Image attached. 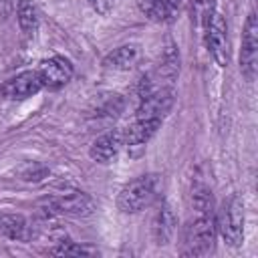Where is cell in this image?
I'll list each match as a JSON object with an SVG mask.
<instances>
[{
    "instance_id": "6",
    "label": "cell",
    "mask_w": 258,
    "mask_h": 258,
    "mask_svg": "<svg viewBox=\"0 0 258 258\" xmlns=\"http://www.w3.org/2000/svg\"><path fill=\"white\" fill-rule=\"evenodd\" d=\"M48 208L52 214H64V216H75V218H85L91 216L95 210L93 200L83 194V191H69L58 198L48 200Z\"/></svg>"
},
{
    "instance_id": "13",
    "label": "cell",
    "mask_w": 258,
    "mask_h": 258,
    "mask_svg": "<svg viewBox=\"0 0 258 258\" xmlns=\"http://www.w3.org/2000/svg\"><path fill=\"white\" fill-rule=\"evenodd\" d=\"M139 58V50L137 46L133 44H123L119 48H115L113 52H109L103 60V64L107 69H113V71H127L131 69Z\"/></svg>"
},
{
    "instance_id": "10",
    "label": "cell",
    "mask_w": 258,
    "mask_h": 258,
    "mask_svg": "<svg viewBox=\"0 0 258 258\" xmlns=\"http://www.w3.org/2000/svg\"><path fill=\"white\" fill-rule=\"evenodd\" d=\"M123 143H125V141H123V133H121V131H107V133L99 135V137L91 143L89 153H91V157H93L95 161L107 163L109 159H113V157L119 153V149H121Z\"/></svg>"
},
{
    "instance_id": "16",
    "label": "cell",
    "mask_w": 258,
    "mask_h": 258,
    "mask_svg": "<svg viewBox=\"0 0 258 258\" xmlns=\"http://www.w3.org/2000/svg\"><path fill=\"white\" fill-rule=\"evenodd\" d=\"M18 24L26 34H32L38 26V10L32 0H20L18 4Z\"/></svg>"
},
{
    "instance_id": "11",
    "label": "cell",
    "mask_w": 258,
    "mask_h": 258,
    "mask_svg": "<svg viewBox=\"0 0 258 258\" xmlns=\"http://www.w3.org/2000/svg\"><path fill=\"white\" fill-rule=\"evenodd\" d=\"M181 0H137L139 10L153 22H169L173 20Z\"/></svg>"
},
{
    "instance_id": "1",
    "label": "cell",
    "mask_w": 258,
    "mask_h": 258,
    "mask_svg": "<svg viewBox=\"0 0 258 258\" xmlns=\"http://www.w3.org/2000/svg\"><path fill=\"white\" fill-rule=\"evenodd\" d=\"M216 216L214 212H196L194 220L185 226L183 250L185 256H202L210 252L216 238Z\"/></svg>"
},
{
    "instance_id": "3",
    "label": "cell",
    "mask_w": 258,
    "mask_h": 258,
    "mask_svg": "<svg viewBox=\"0 0 258 258\" xmlns=\"http://www.w3.org/2000/svg\"><path fill=\"white\" fill-rule=\"evenodd\" d=\"M204 24V36H206V46L212 52L214 60L220 67H228L230 52H228V26L224 16L214 8L202 16Z\"/></svg>"
},
{
    "instance_id": "7",
    "label": "cell",
    "mask_w": 258,
    "mask_h": 258,
    "mask_svg": "<svg viewBox=\"0 0 258 258\" xmlns=\"http://www.w3.org/2000/svg\"><path fill=\"white\" fill-rule=\"evenodd\" d=\"M173 107V89H157L149 93L147 97H141V105L137 109V119H153V121H163V117L171 111Z\"/></svg>"
},
{
    "instance_id": "15",
    "label": "cell",
    "mask_w": 258,
    "mask_h": 258,
    "mask_svg": "<svg viewBox=\"0 0 258 258\" xmlns=\"http://www.w3.org/2000/svg\"><path fill=\"white\" fill-rule=\"evenodd\" d=\"M0 236L22 240L26 236V222L18 214H0Z\"/></svg>"
},
{
    "instance_id": "5",
    "label": "cell",
    "mask_w": 258,
    "mask_h": 258,
    "mask_svg": "<svg viewBox=\"0 0 258 258\" xmlns=\"http://www.w3.org/2000/svg\"><path fill=\"white\" fill-rule=\"evenodd\" d=\"M256 62H258V22H256V14L250 12L244 24L242 54H240V71L248 81H252L256 75Z\"/></svg>"
},
{
    "instance_id": "19",
    "label": "cell",
    "mask_w": 258,
    "mask_h": 258,
    "mask_svg": "<svg viewBox=\"0 0 258 258\" xmlns=\"http://www.w3.org/2000/svg\"><path fill=\"white\" fill-rule=\"evenodd\" d=\"M91 2V6L99 12V14H107L109 10H111V6H113V0H89Z\"/></svg>"
},
{
    "instance_id": "4",
    "label": "cell",
    "mask_w": 258,
    "mask_h": 258,
    "mask_svg": "<svg viewBox=\"0 0 258 258\" xmlns=\"http://www.w3.org/2000/svg\"><path fill=\"white\" fill-rule=\"evenodd\" d=\"M216 228L220 230V236L228 246H240L244 240V204L240 196H230L224 204L220 218L216 222Z\"/></svg>"
},
{
    "instance_id": "12",
    "label": "cell",
    "mask_w": 258,
    "mask_h": 258,
    "mask_svg": "<svg viewBox=\"0 0 258 258\" xmlns=\"http://www.w3.org/2000/svg\"><path fill=\"white\" fill-rule=\"evenodd\" d=\"M161 125V121H153V119H135L127 131L123 133V141L129 145V147H139V145H145L153 133L157 131V127Z\"/></svg>"
},
{
    "instance_id": "18",
    "label": "cell",
    "mask_w": 258,
    "mask_h": 258,
    "mask_svg": "<svg viewBox=\"0 0 258 258\" xmlns=\"http://www.w3.org/2000/svg\"><path fill=\"white\" fill-rule=\"evenodd\" d=\"M194 8H196L198 16L202 18L206 12H210V10L216 8V0H194Z\"/></svg>"
},
{
    "instance_id": "2",
    "label": "cell",
    "mask_w": 258,
    "mask_h": 258,
    "mask_svg": "<svg viewBox=\"0 0 258 258\" xmlns=\"http://www.w3.org/2000/svg\"><path fill=\"white\" fill-rule=\"evenodd\" d=\"M155 189H157L155 175H141L129 181L121 189L117 198V208L125 214H137L151 206V202L155 200Z\"/></svg>"
},
{
    "instance_id": "9",
    "label": "cell",
    "mask_w": 258,
    "mask_h": 258,
    "mask_svg": "<svg viewBox=\"0 0 258 258\" xmlns=\"http://www.w3.org/2000/svg\"><path fill=\"white\" fill-rule=\"evenodd\" d=\"M42 89L40 77L36 71H24L12 79H8L2 85V95L8 99H26L32 97L34 93H38Z\"/></svg>"
},
{
    "instance_id": "14",
    "label": "cell",
    "mask_w": 258,
    "mask_h": 258,
    "mask_svg": "<svg viewBox=\"0 0 258 258\" xmlns=\"http://www.w3.org/2000/svg\"><path fill=\"white\" fill-rule=\"evenodd\" d=\"M175 214L171 212L169 206H161V210L157 212L155 220H153V236L157 240V244H167L173 234H175Z\"/></svg>"
},
{
    "instance_id": "17",
    "label": "cell",
    "mask_w": 258,
    "mask_h": 258,
    "mask_svg": "<svg viewBox=\"0 0 258 258\" xmlns=\"http://www.w3.org/2000/svg\"><path fill=\"white\" fill-rule=\"evenodd\" d=\"M50 254H58V256H83V254H89V256H95L97 250L95 248H89V246H79L71 240H60V246L52 248Z\"/></svg>"
},
{
    "instance_id": "8",
    "label": "cell",
    "mask_w": 258,
    "mask_h": 258,
    "mask_svg": "<svg viewBox=\"0 0 258 258\" xmlns=\"http://www.w3.org/2000/svg\"><path fill=\"white\" fill-rule=\"evenodd\" d=\"M42 87L46 89H60L64 87L73 77V64L64 56H52L48 60H42L36 69Z\"/></svg>"
}]
</instances>
